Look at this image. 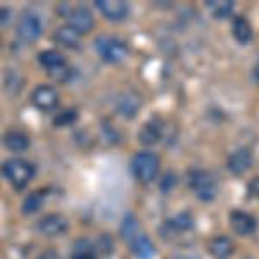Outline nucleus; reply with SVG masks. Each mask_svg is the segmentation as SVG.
<instances>
[{
  "label": "nucleus",
  "instance_id": "nucleus-25",
  "mask_svg": "<svg viewBox=\"0 0 259 259\" xmlns=\"http://www.w3.org/2000/svg\"><path fill=\"white\" fill-rule=\"evenodd\" d=\"M78 119V114L76 111L73 109H68L64 112H61L59 116H57L56 119H54V126L56 128H64V126H71V124L74 123V121Z\"/></svg>",
  "mask_w": 259,
  "mask_h": 259
},
{
  "label": "nucleus",
  "instance_id": "nucleus-27",
  "mask_svg": "<svg viewBox=\"0 0 259 259\" xmlns=\"http://www.w3.org/2000/svg\"><path fill=\"white\" fill-rule=\"evenodd\" d=\"M173 259H200V257H199V254H195V252H189V250H185V252H178V254H175Z\"/></svg>",
  "mask_w": 259,
  "mask_h": 259
},
{
  "label": "nucleus",
  "instance_id": "nucleus-29",
  "mask_svg": "<svg viewBox=\"0 0 259 259\" xmlns=\"http://www.w3.org/2000/svg\"><path fill=\"white\" fill-rule=\"evenodd\" d=\"M164 182H168V190H169L171 187L175 185V175H173V173H168V175L164 177ZM162 189H166V183L162 185Z\"/></svg>",
  "mask_w": 259,
  "mask_h": 259
},
{
  "label": "nucleus",
  "instance_id": "nucleus-16",
  "mask_svg": "<svg viewBox=\"0 0 259 259\" xmlns=\"http://www.w3.org/2000/svg\"><path fill=\"white\" fill-rule=\"evenodd\" d=\"M233 250H235L233 242L225 235L214 237L209 242V252L214 259H230L233 256Z\"/></svg>",
  "mask_w": 259,
  "mask_h": 259
},
{
  "label": "nucleus",
  "instance_id": "nucleus-20",
  "mask_svg": "<svg viewBox=\"0 0 259 259\" xmlns=\"http://www.w3.org/2000/svg\"><path fill=\"white\" fill-rule=\"evenodd\" d=\"M194 225H195V220L190 212H180V214H175L173 218H169L166 221L164 227L173 233H183L194 228Z\"/></svg>",
  "mask_w": 259,
  "mask_h": 259
},
{
  "label": "nucleus",
  "instance_id": "nucleus-12",
  "mask_svg": "<svg viewBox=\"0 0 259 259\" xmlns=\"http://www.w3.org/2000/svg\"><path fill=\"white\" fill-rule=\"evenodd\" d=\"M162 121L159 118H152L147 123H144V126L139 132V142L144 145H154L161 140L162 137Z\"/></svg>",
  "mask_w": 259,
  "mask_h": 259
},
{
  "label": "nucleus",
  "instance_id": "nucleus-22",
  "mask_svg": "<svg viewBox=\"0 0 259 259\" xmlns=\"http://www.w3.org/2000/svg\"><path fill=\"white\" fill-rule=\"evenodd\" d=\"M206 7L216 19H225L235 9V2L233 0H209L206 2Z\"/></svg>",
  "mask_w": 259,
  "mask_h": 259
},
{
  "label": "nucleus",
  "instance_id": "nucleus-10",
  "mask_svg": "<svg viewBox=\"0 0 259 259\" xmlns=\"http://www.w3.org/2000/svg\"><path fill=\"white\" fill-rule=\"evenodd\" d=\"M95 7L109 21H123L130 14V6L123 0H97Z\"/></svg>",
  "mask_w": 259,
  "mask_h": 259
},
{
  "label": "nucleus",
  "instance_id": "nucleus-8",
  "mask_svg": "<svg viewBox=\"0 0 259 259\" xmlns=\"http://www.w3.org/2000/svg\"><path fill=\"white\" fill-rule=\"evenodd\" d=\"M38 232L45 237H59L62 233H66L68 230V220L62 214H57V212H50V214H45L44 218H40L38 221Z\"/></svg>",
  "mask_w": 259,
  "mask_h": 259
},
{
  "label": "nucleus",
  "instance_id": "nucleus-18",
  "mask_svg": "<svg viewBox=\"0 0 259 259\" xmlns=\"http://www.w3.org/2000/svg\"><path fill=\"white\" fill-rule=\"evenodd\" d=\"M232 35L240 45H247L249 41L252 40V35H254L249 19L244 18V16H237L232 23Z\"/></svg>",
  "mask_w": 259,
  "mask_h": 259
},
{
  "label": "nucleus",
  "instance_id": "nucleus-24",
  "mask_svg": "<svg viewBox=\"0 0 259 259\" xmlns=\"http://www.w3.org/2000/svg\"><path fill=\"white\" fill-rule=\"evenodd\" d=\"M121 235L124 237V240L132 242L139 235V221H137L135 216L132 212H128L123 218V225H121Z\"/></svg>",
  "mask_w": 259,
  "mask_h": 259
},
{
  "label": "nucleus",
  "instance_id": "nucleus-28",
  "mask_svg": "<svg viewBox=\"0 0 259 259\" xmlns=\"http://www.w3.org/2000/svg\"><path fill=\"white\" fill-rule=\"evenodd\" d=\"M36 259H61V257H59V254H57L54 249H49V250H45L44 254H40V256L36 257Z\"/></svg>",
  "mask_w": 259,
  "mask_h": 259
},
{
  "label": "nucleus",
  "instance_id": "nucleus-11",
  "mask_svg": "<svg viewBox=\"0 0 259 259\" xmlns=\"http://www.w3.org/2000/svg\"><path fill=\"white\" fill-rule=\"evenodd\" d=\"M227 166L230 169V173L233 175H244L250 166H252V154H250L249 149L240 147L237 150H233L228 156Z\"/></svg>",
  "mask_w": 259,
  "mask_h": 259
},
{
  "label": "nucleus",
  "instance_id": "nucleus-31",
  "mask_svg": "<svg viewBox=\"0 0 259 259\" xmlns=\"http://www.w3.org/2000/svg\"><path fill=\"white\" fill-rule=\"evenodd\" d=\"M254 78L259 81V59L256 61V64H254Z\"/></svg>",
  "mask_w": 259,
  "mask_h": 259
},
{
  "label": "nucleus",
  "instance_id": "nucleus-23",
  "mask_svg": "<svg viewBox=\"0 0 259 259\" xmlns=\"http://www.w3.org/2000/svg\"><path fill=\"white\" fill-rule=\"evenodd\" d=\"M45 194H47L45 190L31 192V194L28 195V197L24 199V202H23V214H26V216L28 214H35V212L38 211L41 206H44Z\"/></svg>",
  "mask_w": 259,
  "mask_h": 259
},
{
  "label": "nucleus",
  "instance_id": "nucleus-30",
  "mask_svg": "<svg viewBox=\"0 0 259 259\" xmlns=\"http://www.w3.org/2000/svg\"><path fill=\"white\" fill-rule=\"evenodd\" d=\"M7 19H9V9H7V7H4V9H2V24H6Z\"/></svg>",
  "mask_w": 259,
  "mask_h": 259
},
{
  "label": "nucleus",
  "instance_id": "nucleus-19",
  "mask_svg": "<svg viewBox=\"0 0 259 259\" xmlns=\"http://www.w3.org/2000/svg\"><path fill=\"white\" fill-rule=\"evenodd\" d=\"M52 38L56 44L62 45V47L68 49H76L78 44H80V35L69 26V24H64V26H59L56 31H54Z\"/></svg>",
  "mask_w": 259,
  "mask_h": 259
},
{
  "label": "nucleus",
  "instance_id": "nucleus-7",
  "mask_svg": "<svg viewBox=\"0 0 259 259\" xmlns=\"http://www.w3.org/2000/svg\"><path fill=\"white\" fill-rule=\"evenodd\" d=\"M68 24L78 35H89L95 26L94 14L87 7H74L68 14Z\"/></svg>",
  "mask_w": 259,
  "mask_h": 259
},
{
  "label": "nucleus",
  "instance_id": "nucleus-17",
  "mask_svg": "<svg viewBox=\"0 0 259 259\" xmlns=\"http://www.w3.org/2000/svg\"><path fill=\"white\" fill-rule=\"evenodd\" d=\"M38 61H40V64L49 71V74L54 73V71H57V69H61V68H64V66H68L66 57L62 56L59 50H54V49H49V50L40 52Z\"/></svg>",
  "mask_w": 259,
  "mask_h": 259
},
{
  "label": "nucleus",
  "instance_id": "nucleus-13",
  "mask_svg": "<svg viewBox=\"0 0 259 259\" xmlns=\"http://www.w3.org/2000/svg\"><path fill=\"white\" fill-rule=\"evenodd\" d=\"M130 247L135 257L139 259H152L156 257V245L152 244V240L149 239L144 233H139L132 242H130Z\"/></svg>",
  "mask_w": 259,
  "mask_h": 259
},
{
  "label": "nucleus",
  "instance_id": "nucleus-15",
  "mask_svg": "<svg viewBox=\"0 0 259 259\" xmlns=\"http://www.w3.org/2000/svg\"><path fill=\"white\" fill-rule=\"evenodd\" d=\"M4 145L11 150V152H23L30 147V139L26 133L19 132V130H7L4 133Z\"/></svg>",
  "mask_w": 259,
  "mask_h": 259
},
{
  "label": "nucleus",
  "instance_id": "nucleus-4",
  "mask_svg": "<svg viewBox=\"0 0 259 259\" xmlns=\"http://www.w3.org/2000/svg\"><path fill=\"white\" fill-rule=\"evenodd\" d=\"M95 50L100 57L109 64H119L128 57L130 47L124 40L118 36H99L95 40Z\"/></svg>",
  "mask_w": 259,
  "mask_h": 259
},
{
  "label": "nucleus",
  "instance_id": "nucleus-3",
  "mask_svg": "<svg viewBox=\"0 0 259 259\" xmlns=\"http://www.w3.org/2000/svg\"><path fill=\"white\" fill-rule=\"evenodd\" d=\"M159 168H161V161L159 157L154 152H149V150H142V152H137L132 159V173L133 177L139 180L140 183H152L154 180L159 175Z\"/></svg>",
  "mask_w": 259,
  "mask_h": 259
},
{
  "label": "nucleus",
  "instance_id": "nucleus-5",
  "mask_svg": "<svg viewBox=\"0 0 259 259\" xmlns=\"http://www.w3.org/2000/svg\"><path fill=\"white\" fill-rule=\"evenodd\" d=\"M18 36L26 44H35L36 40L41 36L44 33V23H41L40 16L33 11H26L19 16L18 19Z\"/></svg>",
  "mask_w": 259,
  "mask_h": 259
},
{
  "label": "nucleus",
  "instance_id": "nucleus-1",
  "mask_svg": "<svg viewBox=\"0 0 259 259\" xmlns=\"http://www.w3.org/2000/svg\"><path fill=\"white\" fill-rule=\"evenodd\" d=\"M187 182L195 197L202 202H212L218 195V182L209 171L204 169H192L187 175Z\"/></svg>",
  "mask_w": 259,
  "mask_h": 259
},
{
  "label": "nucleus",
  "instance_id": "nucleus-6",
  "mask_svg": "<svg viewBox=\"0 0 259 259\" xmlns=\"http://www.w3.org/2000/svg\"><path fill=\"white\" fill-rule=\"evenodd\" d=\"M31 104L38 111H54L59 104V94L50 85H38L31 92Z\"/></svg>",
  "mask_w": 259,
  "mask_h": 259
},
{
  "label": "nucleus",
  "instance_id": "nucleus-9",
  "mask_svg": "<svg viewBox=\"0 0 259 259\" xmlns=\"http://www.w3.org/2000/svg\"><path fill=\"white\" fill-rule=\"evenodd\" d=\"M230 225H232V230L240 237H247L252 235L257 230V220L254 218L252 214L245 211H232L230 212Z\"/></svg>",
  "mask_w": 259,
  "mask_h": 259
},
{
  "label": "nucleus",
  "instance_id": "nucleus-14",
  "mask_svg": "<svg viewBox=\"0 0 259 259\" xmlns=\"http://www.w3.org/2000/svg\"><path fill=\"white\" fill-rule=\"evenodd\" d=\"M116 106H118V111L121 116L132 119V118H135L137 111H139V107H140V99H139V95L132 94V92H124V94H121L118 97Z\"/></svg>",
  "mask_w": 259,
  "mask_h": 259
},
{
  "label": "nucleus",
  "instance_id": "nucleus-26",
  "mask_svg": "<svg viewBox=\"0 0 259 259\" xmlns=\"http://www.w3.org/2000/svg\"><path fill=\"white\" fill-rule=\"evenodd\" d=\"M249 192H250V195H252L254 199L259 200V177H256L252 182L249 183Z\"/></svg>",
  "mask_w": 259,
  "mask_h": 259
},
{
  "label": "nucleus",
  "instance_id": "nucleus-21",
  "mask_svg": "<svg viewBox=\"0 0 259 259\" xmlns=\"http://www.w3.org/2000/svg\"><path fill=\"white\" fill-rule=\"evenodd\" d=\"M97 247L92 244L90 240L80 239L74 242L73 252H71V259H99L97 257Z\"/></svg>",
  "mask_w": 259,
  "mask_h": 259
},
{
  "label": "nucleus",
  "instance_id": "nucleus-2",
  "mask_svg": "<svg viewBox=\"0 0 259 259\" xmlns=\"http://www.w3.org/2000/svg\"><path fill=\"white\" fill-rule=\"evenodd\" d=\"M2 171H4V177L7 178V182L16 190H23L31 182V178L35 177V166L30 161L21 159V157L7 159L4 162Z\"/></svg>",
  "mask_w": 259,
  "mask_h": 259
}]
</instances>
